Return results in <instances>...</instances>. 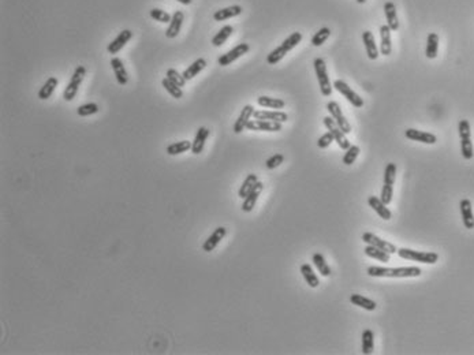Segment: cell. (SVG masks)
Returning a JSON list of instances; mask_svg holds the SVG:
<instances>
[{
    "instance_id": "6",
    "label": "cell",
    "mask_w": 474,
    "mask_h": 355,
    "mask_svg": "<svg viewBox=\"0 0 474 355\" xmlns=\"http://www.w3.org/2000/svg\"><path fill=\"white\" fill-rule=\"evenodd\" d=\"M334 88L340 93V94H343L347 100H349V103L351 105H354L356 108H361L364 107V100H362L358 94H357L353 89L345 82V81H342V79H336L335 82H334Z\"/></svg>"
},
{
    "instance_id": "45",
    "label": "cell",
    "mask_w": 474,
    "mask_h": 355,
    "mask_svg": "<svg viewBox=\"0 0 474 355\" xmlns=\"http://www.w3.org/2000/svg\"><path fill=\"white\" fill-rule=\"evenodd\" d=\"M165 77L168 78L170 81H172L174 83H176L179 88H183L186 83V79L183 77V74H179V72L176 71L175 68H168L167 70V74H165Z\"/></svg>"
},
{
    "instance_id": "19",
    "label": "cell",
    "mask_w": 474,
    "mask_h": 355,
    "mask_svg": "<svg viewBox=\"0 0 474 355\" xmlns=\"http://www.w3.org/2000/svg\"><path fill=\"white\" fill-rule=\"evenodd\" d=\"M362 41H364V45H365L368 57H369L371 60H376L377 57H379V48H377L376 41H375L373 33L369 30L364 31V33H362Z\"/></svg>"
},
{
    "instance_id": "13",
    "label": "cell",
    "mask_w": 474,
    "mask_h": 355,
    "mask_svg": "<svg viewBox=\"0 0 474 355\" xmlns=\"http://www.w3.org/2000/svg\"><path fill=\"white\" fill-rule=\"evenodd\" d=\"M227 230L224 227H217L215 231L212 232L209 237L206 238V241L202 245V250L206 253L212 252V250H215V247L220 243V241H223V238L226 237Z\"/></svg>"
},
{
    "instance_id": "33",
    "label": "cell",
    "mask_w": 474,
    "mask_h": 355,
    "mask_svg": "<svg viewBox=\"0 0 474 355\" xmlns=\"http://www.w3.org/2000/svg\"><path fill=\"white\" fill-rule=\"evenodd\" d=\"M257 103L260 107H264V108H273V109H282L284 108V103L283 100H280V98H272L268 97V96H260L257 98Z\"/></svg>"
},
{
    "instance_id": "46",
    "label": "cell",
    "mask_w": 474,
    "mask_h": 355,
    "mask_svg": "<svg viewBox=\"0 0 474 355\" xmlns=\"http://www.w3.org/2000/svg\"><path fill=\"white\" fill-rule=\"evenodd\" d=\"M98 112V105L96 103H88V104H83V105H79L77 108V113L79 116H89V115H93V113H97Z\"/></svg>"
},
{
    "instance_id": "20",
    "label": "cell",
    "mask_w": 474,
    "mask_h": 355,
    "mask_svg": "<svg viewBox=\"0 0 474 355\" xmlns=\"http://www.w3.org/2000/svg\"><path fill=\"white\" fill-rule=\"evenodd\" d=\"M461 215H462V220H464L465 227L468 230H473L474 228V215H473V208H472V202L468 198H464L461 201Z\"/></svg>"
},
{
    "instance_id": "5",
    "label": "cell",
    "mask_w": 474,
    "mask_h": 355,
    "mask_svg": "<svg viewBox=\"0 0 474 355\" xmlns=\"http://www.w3.org/2000/svg\"><path fill=\"white\" fill-rule=\"evenodd\" d=\"M323 123H324V126L327 127V130L334 135L335 142H338V145H339L342 149L347 150L350 148V141L346 138V134L343 133V131L340 130L339 126L336 124L335 119L332 118V116H325V118L323 119Z\"/></svg>"
},
{
    "instance_id": "36",
    "label": "cell",
    "mask_w": 474,
    "mask_h": 355,
    "mask_svg": "<svg viewBox=\"0 0 474 355\" xmlns=\"http://www.w3.org/2000/svg\"><path fill=\"white\" fill-rule=\"evenodd\" d=\"M312 261H313V264H315V267L319 269V272L321 273V276H324V278L330 276L332 271H331L330 265H328V264H327V261H325V258H324V256H323V254H320V253H316V254H313V257H312Z\"/></svg>"
},
{
    "instance_id": "9",
    "label": "cell",
    "mask_w": 474,
    "mask_h": 355,
    "mask_svg": "<svg viewBox=\"0 0 474 355\" xmlns=\"http://www.w3.org/2000/svg\"><path fill=\"white\" fill-rule=\"evenodd\" d=\"M362 241L366 243V245H371V246L379 247V249H382L383 252H387L388 254H394V253L398 252V249L395 245H392L388 241H384L382 238H379L375 234H372V232H365L364 235H362Z\"/></svg>"
},
{
    "instance_id": "37",
    "label": "cell",
    "mask_w": 474,
    "mask_h": 355,
    "mask_svg": "<svg viewBox=\"0 0 474 355\" xmlns=\"http://www.w3.org/2000/svg\"><path fill=\"white\" fill-rule=\"evenodd\" d=\"M187 150H191V142L190 141H181V142H174L167 146V153L171 156L181 155L185 153Z\"/></svg>"
},
{
    "instance_id": "49",
    "label": "cell",
    "mask_w": 474,
    "mask_h": 355,
    "mask_svg": "<svg viewBox=\"0 0 474 355\" xmlns=\"http://www.w3.org/2000/svg\"><path fill=\"white\" fill-rule=\"evenodd\" d=\"M392 196H394V186L386 185V183H384L382 189V194H380V200H382L386 205H390V202L392 201Z\"/></svg>"
},
{
    "instance_id": "40",
    "label": "cell",
    "mask_w": 474,
    "mask_h": 355,
    "mask_svg": "<svg viewBox=\"0 0 474 355\" xmlns=\"http://www.w3.org/2000/svg\"><path fill=\"white\" fill-rule=\"evenodd\" d=\"M302 40V33H299V31H295V33H291V36H289L283 42H282V46H283L286 51L289 52L291 51L293 48L298 45L299 42Z\"/></svg>"
},
{
    "instance_id": "43",
    "label": "cell",
    "mask_w": 474,
    "mask_h": 355,
    "mask_svg": "<svg viewBox=\"0 0 474 355\" xmlns=\"http://www.w3.org/2000/svg\"><path fill=\"white\" fill-rule=\"evenodd\" d=\"M461 152H462L464 159H466V160L473 159L474 150H473V144H472V139L470 138L461 139Z\"/></svg>"
},
{
    "instance_id": "38",
    "label": "cell",
    "mask_w": 474,
    "mask_h": 355,
    "mask_svg": "<svg viewBox=\"0 0 474 355\" xmlns=\"http://www.w3.org/2000/svg\"><path fill=\"white\" fill-rule=\"evenodd\" d=\"M330 36H331L330 27H321V29L316 33L315 36L312 37L310 42H312L315 46H320V45H323V44L328 40V37Z\"/></svg>"
},
{
    "instance_id": "17",
    "label": "cell",
    "mask_w": 474,
    "mask_h": 355,
    "mask_svg": "<svg viewBox=\"0 0 474 355\" xmlns=\"http://www.w3.org/2000/svg\"><path fill=\"white\" fill-rule=\"evenodd\" d=\"M368 204H369V206H371L373 211L376 212L379 216L382 217L383 220H390V219L392 217L391 211L387 208L386 204H384L379 197L371 196L369 198H368Z\"/></svg>"
},
{
    "instance_id": "15",
    "label": "cell",
    "mask_w": 474,
    "mask_h": 355,
    "mask_svg": "<svg viewBox=\"0 0 474 355\" xmlns=\"http://www.w3.org/2000/svg\"><path fill=\"white\" fill-rule=\"evenodd\" d=\"M263 190H264V185L261 183V182H257L256 187L249 193L248 196L243 198V204H242L243 212L249 213V212L253 211V208L256 206V202H257L258 197H260V194L263 193Z\"/></svg>"
},
{
    "instance_id": "27",
    "label": "cell",
    "mask_w": 474,
    "mask_h": 355,
    "mask_svg": "<svg viewBox=\"0 0 474 355\" xmlns=\"http://www.w3.org/2000/svg\"><path fill=\"white\" fill-rule=\"evenodd\" d=\"M350 302L353 305H356V306H360L362 309L368 310V312H373V310H376L377 308V304L375 301L366 298L364 295H358V294H353V295H351Z\"/></svg>"
},
{
    "instance_id": "18",
    "label": "cell",
    "mask_w": 474,
    "mask_h": 355,
    "mask_svg": "<svg viewBox=\"0 0 474 355\" xmlns=\"http://www.w3.org/2000/svg\"><path fill=\"white\" fill-rule=\"evenodd\" d=\"M209 134H211V131L206 129V127H200V129L197 130L194 141L191 142V153H193V155H200L202 150H204V146H205V142L208 137H209Z\"/></svg>"
},
{
    "instance_id": "22",
    "label": "cell",
    "mask_w": 474,
    "mask_h": 355,
    "mask_svg": "<svg viewBox=\"0 0 474 355\" xmlns=\"http://www.w3.org/2000/svg\"><path fill=\"white\" fill-rule=\"evenodd\" d=\"M380 38H382V44H380V52H382V55L390 56L392 52L391 29H390V26H380Z\"/></svg>"
},
{
    "instance_id": "21",
    "label": "cell",
    "mask_w": 474,
    "mask_h": 355,
    "mask_svg": "<svg viewBox=\"0 0 474 355\" xmlns=\"http://www.w3.org/2000/svg\"><path fill=\"white\" fill-rule=\"evenodd\" d=\"M183 12L182 11H175L174 14H172V19L170 22V26H168V29L165 30V37L167 38H175L178 34H179V31H181L182 23H183Z\"/></svg>"
},
{
    "instance_id": "2",
    "label": "cell",
    "mask_w": 474,
    "mask_h": 355,
    "mask_svg": "<svg viewBox=\"0 0 474 355\" xmlns=\"http://www.w3.org/2000/svg\"><path fill=\"white\" fill-rule=\"evenodd\" d=\"M397 253L401 258L412 260V261H417V263L423 264H435L438 263L439 260V254L435 252H417V250L401 247V249H398Z\"/></svg>"
},
{
    "instance_id": "47",
    "label": "cell",
    "mask_w": 474,
    "mask_h": 355,
    "mask_svg": "<svg viewBox=\"0 0 474 355\" xmlns=\"http://www.w3.org/2000/svg\"><path fill=\"white\" fill-rule=\"evenodd\" d=\"M150 16L157 22H161V23H168L172 19V15H170L168 12H165L163 10H159V8H152L150 10Z\"/></svg>"
},
{
    "instance_id": "53",
    "label": "cell",
    "mask_w": 474,
    "mask_h": 355,
    "mask_svg": "<svg viewBox=\"0 0 474 355\" xmlns=\"http://www.w3.org/2000/svg\"><path fill=\"white\" fill-rule=\"evenodd\" d=\"M366 0H357V3H360V4H364Z\"/></svg>"
},
{
    "instance_id": "16",
    "label": "cell",
    "mask_w": 474,
    "mask_h": 355,
    "mask_svg": "<svg viewBox=\"0 0 474 355\" xmlns=\"http://www.w3.org/2000/svg\"><path fill=\"white\" fill-rule=\"evenodd\" d=\"M253 113H254L253 105L248 104V105L243 107L242 111H241V115L238 116L237 122L234 123V133L239 134L246 129V124L249 123V120H250V118L253 116Z\"/></svg>"
},
{
    "instance_id": "35",
    "label": "cell",
    "mask_w": 474,
    "mask_h": 355,
    "mask_svg": "<svg viewBox=\"0 0 474 355\" xmlns=\"http://www.w3.org/2000/svg\"><path fill=\"white\" fill-rule=\"evenodd\" d=\"M232 31H234V27L231 25L223 26L222 29L215 34V37L212 38V44L215 46H222L228 40V37L231 36Z\"/></svg>"
},
{
    "instance_id": "52",
    "label": "cell",
    "mask_w": 474,
    "mask_h": 355,
    "mask_svg": "<svg viewBox=\"0 0 474 355\" xmlns=\"http://www.w3.org/2000/svg\"><path fill=\"white\" fill-rule=\"evenodd\" d=\"M176 1H179V3H182V4H191V1H193V0H176Z\"/></svg>"
},
{
    "instance_id": "32",
    "label": "cell",
    "mask_w": 474,
    "mask_h": 355,
    "mask_svg": "<svg viewBox=\"0 0 474 355\" xmlns=\"http://www.w3.org/2000/svg\"><path fill=\"white\" fill-rule=\"evenodd\" d=\"M375 350V334L373 331L365 330L362 332V353L369 355Z\"/></svg>"
},
{
    "instance_id": "31",
    "label": "cell",
    "mask_w": 474,
    "mask_h": 355,
    "mask_svg": "<svg viewBox=\"0 0 474 355\" xmlns=\"http://www.w3.org/2000/svg\"><path fill=\"white\" fill-rule=\"evenodd\" d=\"M301 273H302V276H304L305 282L309 284L312 289H316L320 284L319 278L316 276L313 268L310 267L309 264H304V265L301 267Z\"/></svg>"
},
{
    "instance_id": "50",
    "label": "cell",
    "mask_w": 474,
    "mask_h": 355,
    "mask_svg": "<svg viewBox=\"0 0 474 355\" xmlns=\"http://www.w3.org/2000/svg\"><path fill=\"white\" fill-rule=\"evenodd\" d=\"M334 141H335L334 135L328 131V133H325L324 135H321V137H320L319 141H317V146H319L320 149H325V148H328Z\"/></svg>"
},
{
    "instance_id": "42",
    "label": "cell",
    "mask_w": 474,
    "mask_h": 355,
    "mask_svg": "<svg viewBox=\"0 0 474 355\" xmlns=\"http://www.w3.org/2000/svg\"><path fill=\"white\" fill-rule=\"evenodd\" d=\"M395 179H397V165L395 163H390L387 164L386 171H384V183L394 186Z\"/></svg>"
},
{
    "instance_id": "8",
    "label": "cell",
    "mask_w": 474,
    "mask_h": 355,
    "mask_svg": "<svg viewBox=\"0 0 474 355\" xmlns=\"http://www.w3.org/2000/svg\"><path fill=\"white\" fill-rule=\"evenodd\" d=\"M327 109H328V112L331 113V116L335 119L336 124L339 126L340 130H342L343 133H351V124L349 123V120L346 119V116L343 115V112H342L339 104L335 103V101H330V103L327 104Z\"/></svg>"
},
{
    "instance_id": "14",
    "label": "cell",
    "mask_w": 474,
    "mask_h": 355,
    "mask_svg": "<svg viewBox=\"0 0 474 355\" xmlns=\"http://www.w3.org/2000/svg\"><path fill=\"white\" fill-rule=\"evenodd\" d=\"M253 116L258 120H272L279 123H284L289 120V115L282 111H254Z\"/></svg>"
},
{
    "instance_id": "41",
    "label": "cell",
    "mask_w": 474,
    "mask_h": 355,
    "mask_svg": "<svg viewBox=\"0 0 474 355\" xmlns=\"http://www.w3.org/2000/svg\"><path fill=\"white\" fill-rule=\"evenodd\" d=\"M286 53H287V51L282 45H279L267 56V62H268V64H276L286 56Z\"/></svg>"
},
{
    "instance_id": "10",
    "label": "cell",
    "mask_w": 474,
    "mask_h": 355,
    "mask_svg": "<svg viewBox=\"0 0 474 355\" xmlns=\"http://www.w3.org/2000/svg\"><path fill=\"white\" fill-rule=\"evenodd\" d=\"M246 129L252 130V131H280L282 130V123L279 122H272V120H249V123L246 124Z\"/></svg>"
},
{
    "instance_id": "11",
    "label": "cell",
    "mask_w": 474,
    "mask_h": 355,
    "mask_svg": "<svg viewBox=\"0 0 474 355\" xmlns=\"http://www.w3.org/2000/svg\"><path fill=\"white\" fill-rule=\"evenodd\" d=\"M406 138L412 139V141H416V142H423V144H428V145H433L436 144V135L432 133H427V131H420V130L416 129H407L406 133Z\"/></svg>"
},
{
    "instance_id": "51",
    "label": "cell",
    "mask_w": 474,
    "mask_h": 355,
    "mask_svg": "<svg viewBox=\"0 0 474 355\" xmlns=\"http://www.w3.org/2000/svg\"><path fill=\"white\" fill-rule=\"evenodd\" d=\"M458 130H459V137H461V139L470 138V123L466 120V119H464V120H461V122H459Z\"/></svg>"
},
{
    "instance_id": "3",
    "label": "cell",
    "mask_w": 474,
    "mask_h": 355,
    "mask_svg": "<svg viewBox=\"0 0 474 355\" xmlns=\"http://www.w3.org/2000/svg\"><path fill=\"white\" fill-rule=\"evenodd\" d=\"M313 66H315L316 75H317V79H319L320 92H321L323 96L328 97V96L332 94V85H331L330 77H328V72H327V66H325L324 59H321V57L315 59Z\"/></svg>"
},
{
    "instance_id": "30",
    "label": "cell",
    "mask_w": 474,
    "mask_h": 355,
    "mask_svg": "<svg viewBox=\"0 0 474 355\" xmlns=\"http://www.w3.org/2000/svg\"><path fill=\"white\" fill-rule=\"evenodd\" d=\"M257 182H258V178L256 174H249V175L246 176V179L243 180L242 186H241V189H239V191H238V196L241 197V198H245V197L248 196L249 193L256 187Z\"/></svg>"
},
{
    "instance_id": "24",
    "label": "cell",
    "mask_w": 474,
    "mask_h": 355,
    "mask_svg": "<svg viewBox=\"0 0 474 355\" xmlns=\"http://www.w3.org/2000/svg\"><path fill=\"white\" fill-rule=\"evenodd\" d=\"M384 14L387 18V25L390 26V29L398 30L399 29V19H398L397 7L392 1H387L384 4Z\"/></svg>"
},
{
    "instance_id": "23",
    "label": "cell",
    "mask_w": 474,
    "mask_h": 355,
    "mask_svg": "<svg viewBox=\"0 0 474 355\" xmlns=\"http://www.w3.org/2000/svg\"><path fill=\"white\" fill-rule=\"evenodd\" d=\"M111 67H112L113 74H115L119 85H126L127 81H129V77H127V71H126V68H124L122 59L112 57V59H111Z\"/></svg>"
},
{
    "instance_id": "34",
    "label": "cell",
    "mask_w": 474,
    "mask_h": 355,
    "mask_svg": "<svg viewBox=\"0 0 474 355\" xmlns=\"http://www.w3.org/2000/svg\"><path fill=\"white\" fill-rule=\"evenodd\" d=\"M364 252H365V254L368 256V257L375 258V260L380 261V263H388V261H390V256H391V254H388L387 252H383L382 249L371 246V245H368V246L365 247V250H364Z\"/></svg>"
},
{
    "instance_id": "39",
    "label": "cell",
    "mask_w": 474,
    "mask_h": 355,
    "mask_svg": "<svg viewBox=\"0 0 474 355\" xmlns=\"http://www.w3.org/2000/svg\"><path fill=\"white\" fill-rule=\"evenodd\" d=\"M161 83H163V86H164L165 90L170 93L172 97H174V98H182V96H183V92H182V89L179 88V86H178L176 83H174L172 81H170V79H168L167 77L163 79V82H161Z\"/></svg>"
},
{
    "instance_id": "48",
    "label": "cell",
    "mask_w": 474,
    "mask_h": 355,
    "mask_svg": "<svg viewBox=\"0 0 474 355\" xmlns=\"http://www.w3.org/2000/svg\"><path fill=\"white\" fill-rule=\"evenodd\" d=\"M284 161V156L280 155V153H276V155L271 156L267 161H265V167L268 168V170H275V168H278L279 165L282 164Z\"/></svg>"
},
{
    "instance_id": "7",
    "label": "cell",
    "mask_w": 474,
    "mask_h": 355,
    "mask_svg": "<svg viewBox=\"0 0 474 355\" xmlns=\"http://www.w3.org/2000/svg\"><path fill=\"white\" fill-rule=\"evenodd\" d=\"M249 49H250V46H249V44H246V42L238 44L235 48H232L231 51H228L227 53H224V55L219 57V59H217V63H219V66H228V64L235 62L237 59L243 56L245 53H248Z\"/></svg>"
},
{
    "instance_id": "4",
    "label": "cell",
    "mask_w": 474,
    "mask_h": 355,
    "mask_svg": "<svg viewBox=\"0 0 474 355\" xmlns=\"http://www.w3.org/2000/svg\"><path fill=\"white\" fill-rule=\"evenodd\" d=\"M85 74H86V68L83 66H78L77 68H75V71L72 74L70 82L67 83V86H66L64 92H63V98H64L66 101H71V100H74V97L77 96L78 89H79L81 83H82Z\"/></svg>"
},
{
    "instance_id": "44",
    "label": "cell",
    "mask_w": 474,
    "mask_h": 355,
    "mask_svg": "<svg viewBox=\"0 0 474 355\" xmlns=\"http://www.w3.org/2000/svg\"><path fill=\"white\" fill-rule=\"evenodd\" d=\"M358 155H360V148L357 145H351L350 148L346 150L345 156H343V163L346 165L354 164V161L357 160Z\"/></svg>"
},
{
    "instance_id": "28",
    "label": "cell",
    "mask_w": 474,
    "mask_h": 355,
    "mask_svg": "<svg viewBox=\"0 0 474 355\" xmlns=\"http://www.w3.org/2000/svg\"><path fill=\"white\" fill-rule=\"evenodd\" d=\"M439 51V36L436 33H429L428 38H427V49H425V55L428 59H435L438 56Z\"/></svg>"
},
{
    "instance_id": "1",
    "label": "cell",
    "mask_w": 474,
    "mask_h": 355,
    "mask_svg": "<svg viewBox=\"0 0 474 355\" xmlns=\"http://www.w3.org/2000/svg\"><path fill=\"white\" fill-rule=\"evenodd\" d=\"M368 275L372 278H418L421 276V268L418 267H401V268H384V267H369Z\"/></svg>"
},
{
    "instance_id": "29",
    "label": "cell",
    "mask_w": 474,
    "mask_h": 355,
    "mask_svg": "<svg viewBox=\"0 0 474 355\" xmlns=\"http://www.w3.org/2000/svg\"><path fill=\"white\" fill-rule=\"evenodd\" d=\"M57 86V78L56 77H49L45 81V83L42 85V88L38 92V98L40 100H46L52 96V93L55 92V89Z\"/></svg>"
},
{
    "instance_id": "12",
    "label": "cell",
    "mask_w": 474,
    "mask_h": 355,
    "mask_svg": "<svg viewBox=\"0 0 474 355\" xmlns=\"http://www.w3.org/2000/svg\"><path fill=\"white\" fill-rule=\"evenodd\" d=\"M131 37H133V33L129 29H126V30H122L119 33V36L112 40V41L109 42L108 46H107V49L111 55H115V53H118L122 48H123L127 42L131 40Z\"/></svg>"
},
{
    "instance_id": "25",
    "label": "cell",
    "mask_w": 474,
    "mask_h": 355,
    "mask_svg": "<svg viewBox=\"0 0 474 355\" xmlns=\"http://www.w3.org/2000/svg\"><path fill=\"white\" fill-rule=\"evenodd\" d=\"M239 14H242V7L241 5H230V7H226V8L217 10L213 14V19L217 22H222L226 21V19H230L232 16L239 15Z\"/></svg>"
},
{
    "instance_id": "26",
    "label": "cell",
    "mask_w": 474,
    "mask_h": 355,
    "mask_svg": "<svg viewBox=\"0 0 474 355\" xmlns=\"http://www.w3.org/2000/svg\"><path fill=\"white\" fill-rule=\"evenodd\" d=\"M205 66L206 60L205 59H202V57H200V59H197L196 62L191 63L190 66L187 67L185 71H183V77H185L186 81H190V79H193L196 75H198V74L205 68Z\"/></svg>"
}]
</instances>
